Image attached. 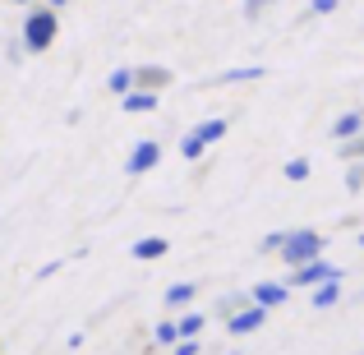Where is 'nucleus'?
<instances>
[{"label": "nucleus", "instance_id": "nucleus-22", "mask_svg": "<svg viewBox=\"0 0 364 355\" xmlns=\"http://www.w3.org/2000/svg\"><path fill=\"white\" fill-rule=\"evenodd\" d=\"M337 152H341V161H364V134H355L350 143H337Z\"/></svg>", "mask_w": 364, "mask_h": 355}, {"label": "nucleus", "instance_id": "nucleus-15", "mask_svg": "<svg viewBox=\"0 0 364 355\" xmlns=\"http://www.w3.org/2000/svg\"><path fill=\"white\" fill-rule=\"evenodd\" d=\"M152 341H157V346H180V323L176 319H161L157 328H152Z\"/></svg>", "mask_w": 364, "mask_h": 355}, {"label": "nucleus", "instance_id": "nucleus-9", "mask_svg": "<svg viewBox=\"0 0 364 355\" xmlns=\"http://www.w3.org/2000/svg\"><path fill=\"white\" fill-rule=\"evenodd\" d=\"M355 134H364V111H341V116L332 120V139L337 143H350Z\"/></svg>", "mask_w": 364, "mask_h": 355}, {"label": "nucleus", "instance_id": "nucleus-18", "mask_svg": "<svg viewBox=\"0 0 364 355\" xmlns=\"http://www.w3.org/2000/svg\"><path fill=\"white\" fill-rule=\"evenodd\" d=\"M203 152H208V143L198 139L194 129H189L185 139H180V157H185V161H203Z\"/></svg>", "mask_w": 364, "mask_h": 355}, {"label": "nucleus", "instance_id": "nucleus-20", "mask_svg": "<svg viewBox=\"0 0 364 355\" xmlns=\"http://www.w3.org/2000/svg\"><path fill=\"white\" fill-rule=\"evenodd\" d=\"M282 176L295 180V185H300V180H309V176H314V171H309V157H291V161L282 166Z\"/></svg>", "mask_w": 364, "mask_h": 355}, {"label": "nucleus", "instance_id": "nucleus-11", "mask_svg": "<svg viewBox=\"0 0 364 355\" xmlns=\"http://www.w3.org/2000/svg\"><path fill=\"white\" fill-rule=\"evenodd\" d=\"M194 295H198V282H171L161 300H166V309H189Z\"/></svg>", "mask_w": 364, "mask_h": 355}, {"label": "nucleus", "instance_id": "nucleus-27", "mask_svg": "<svg viewBox=\"0 0 364 355\" xmlns=\"http://www.w3.org/2000/svg\"><path fill=\"white\" fill-rule=\"evenodd\" d=\"M60 258H51V263H42V267H37V282H46V277H55V272H60Z\"/></svg>", "mask_w": 364, "mask_h": 355}, {"label": "nucleus", "instance_id": "nucleus-17", "mask_svg": "<svg viewBox=\"0 0 364 355\" xmlns=\"http://www.w3.org/2000/svg\"><path fill=\"white\" fill-rule=\"evenodd\" d=\"M180 341H185V337H198V332H203V323H208V314H194V309H185V314H180Z\"/></svg>", "mask_w": 364, "mask_h": 355}, {"label": "nucleus", "instance_id": "nucleus-24", "mask_svg": "<svg viewBox=\"0 0 364 355\" xmlns=\"http://www.w3.org/2000/svg\"><path fill=\"white\" fill-rule=\"evenodd\" d=\"M337 5H341V0H309V14H314V18H323V14H337Z\"/></svg>", "mask_w": 364, "mask_h": 355}, {"label": "nucleus", "instance_id": "nucleus-10", "mask_svg": "<svg viewBox=\"0 0 364 355\" xmlns=\"http://www.w3.org/2000/svg\"><path fill=\"white\" fill-rule=\"evenodd\" d=\"M171 249V240H161V235H143V240H134L129 245V254L139 258V263H152V258H161Z\"/></svg>", "mask_w": 364, "mask_h": 355}, {"label": "nucleus", "instance_id": "nucleus-19", "mask_svg": "<svg viewBox=\"0 0 364 355\" xmlns=\"http://www.w3.org/2000/svg\"><path fill=\"white\" fill-rule=\"evenodd\" d=\"M245 304H254V300H249V295H222V300H217V314H222V319H235V314H240L245 309Z\"/></svg>", "mask_w": 364, "mask_h": 355}, {"label": "nucleus", "instance_id": "nucleus-2", "mask_svg": "<svg viewBox=\"0 0 364 355\" xmlns=\"http://www.w3.org/2000/svg\"><path fill=\"white\" fill-rule=\"evenodd\" d=\"M314 258H323V235L314 231V226H295L291 235H286V249H282V263L291 267H304V263H314Z\"/></svg>", "mask_w": 364, "mask_h": 355}, {"label": "nucleus", "instance_id": "nucleus-1", "mask_svg": "<svg viewBox=\"0 0 364 355\" xmlns=\"http://www.w3.org/2000/svg\"><path fill=\"white\" fill-rule=\"evenodd\" d=\"M55 33H60V14L51 5H42V9H28L23 28H18V42L28 46V55H42V51H51Z\"/></svg>", "mask_w": 364, "mask_h": 355}, {"label": "nucleus", "instance_id": "nucleus-21", "mask_svg": "<svg viewBox=\"0 0 364 355\" xmlns=\"http://www.w3.org/2000/svg\"><path fill=\"white\" fill-rule=\"evenodd\" d=\"M286 235H291V231H267L263 240H258V254H282V249H286Z\"/></svg>", "mask_w": 364, "mask_h": 355}, {"label": "nucleus", "instance_id": "nucleus-13", "mask_svg": "<svg viewBox=\"0 0 364 355\" xmlns=\"http://www.w3.org/2000/svg\"><path fill=\"white\" fill-rule=\"evenodd\" d=\"M226 129H231V120H226V116H208V120H198V124H194V134L208 143V148H213V143H222V139H226Z\"/></svg>", "mask_w": 364, "mask_h": 355}, {"label": "nucleus", "instance_id": "nucleus-23", "mask_svg": "<svg viewBox=\"0 0 364 355\" xmlns=\"http://www.w3.org/2000/svg\"><path fill=\"white\" fill-rule=\"evenodd\" d=\"M346 189H350V194L364 189V161H346Z\"/></svg>", "mask_w": 364, "mask_h": 355}, {"label": "nucleus", "instance_id": "nucleus-14", "mask_svg": "<svg viewBox=\"0 0 364 355\" xmlns=\"http://www.w3.org/2000/svg\"><path fill=\"white\" fill-rule=\"evenodd\" d=\"M332 304H341V282L332 277V282L314 286V309H332Z\"/></svg>", "mask_w": 364, "mask_h": 355}, {"label": "nucleus", "instance_id": "nucleus-4", "mask_svg": "<svg viewBox=\"0 0 364 355\" xmlns=\"http://www.w3.org/2000/svg\"><path fill=\"white\" fill-rule=\"evenodd\" d=\"M161 161V143L157 139H139L129 148V157H124V176H143V171H152Z\"/></svg>", "mask_w": 364, "mask_h": 355}, {"label": "nucleus", "instance_id": "nucleus-25", "mask_svg": "<svg viewBox=\"0 0 364 355\" xmlns=\"http://www.w3.org/2000/svg\"><path fill=\"white\" fill-rule=\"evenodd\" d=\"M277 0H245V18H258V14H267Z\"/></svg>", "mask_w": 364, "mask_h": 355}, {"label": "nucleus", "instance_id": "nucleus-8", "mask_svg": "<svg viewBox=\"0 0 364 355\" xmlns=\"http://www.w3.org/2000/svg\"><path fill=\"white\" fill-rule=\"evenodd\" d=\"M134 74H139V88H148V92H161V88H171V79L176 74L166 70V65H134Z\"/></svg>", "mask_w": 364, "mask_h": 355}, {"label": "nucleus", "instance_id": "nucleus-7", "mask_svg": "<svg viewBox=\"0 0 364 355\" xmlns=\"http://www.w3.org/2000/svg\"><path fill=\"white\" fill-rule=\"evenodd\" d=\"M286 295H291V286H286V282H258L254 291H249V300L263 304V309H282Z\"/></svg>", "mask_w": 364, "mask_h": 355}, {"label": "nucleus", "instance_id": "nucleus-29", "mask_svg": "<svg viewBox=\"0 0 364 355\" xmlns=\"http://www.w3.org/2000/svg\"><path fill=\"white\" fill-rule=\"evenodd\" d=\"M46 5H51V9H60V5H65V0H46Z\"/></svg>", "mask_w": 364, "mask_h": 355}, {"label": "nucleus", "instance_id": "nucleus-28", "mask_svg": "<svg viewBox=\"0 0 364 355\" xmlns=\"http://www.w3.org/2000/svg\"><path fill=\"white\" fill-rule=\"evenodd\" d=\"M9 5H37V0H9Z\"/></svg>", "mask_w": 364, "mask_h": 355}, {"label": "nucleus", "instance_id": "nucleus-16", "mask_svg": "<svg viewBox=\"0 0 364 355\" xmlns=\"http://www.w3.org/2000/svg\"><path fill=\"white\" fill-rule=\"evenodd\" d=\"M263 74H267L263 65H240V70H226L217 83H254V79H263Z\"/></svg>", "mask_w": 364, "mask_h": 355}, {"label": "nucleus", "instance_id": "nucleus-5", "mask_svg": "<svg viewBox=\"0 0 364 355\" xmlns=\"http://www.w3.org/2000/svg\"><path fill=\"white\" fill-rule=\"evenodd\" d=\"M267 314L272 309H263V304H245L235 319H226V332H231V337H249V332H258L267 323Z\"/></svg>", "mask_w": 364, "mask_h": 355}, {"label": "nucleus", "instance_id": "nucleus-30", "mask_svg": "<svg viewBox=\"0 0 364 355\" xmlns=\"http://www.w3.org/2000/svg\"><path fill=\"white\" fill-rule=\"evenodd\" d=\"M231 355H240V351H231Z\"/></svg>", "mask_w": 364, "mask_h": 355}, {"label": "nucleus", "instance_id": "nucleus-26", "mask_svg": "<svg viewBox=\"0 0 364 355\" xmlns=\"http://www.w3.org/2000/svg\"><path fill=\"white\" fill-rule=\"evenodd\" d=\"M171 355H198V337H185L180 346H171Z\"/></svg>", "mask_w": 364, "mask_h": 355}, {"label": "nucleus", "instance_id": "nucleus-3", "mask_svg": "<svg viewBox=\"0 0 364 355\" xmlns=\"http://www.w3.org/2000/svg\"><path fill=\"white\" fill-rule=\"evenodd\" d=\"M332 277H346V267H337V263H328V258H314V263H304V267H295L291 272V282L286 286H304V291H314V286H323V282H332Z\"/></svg>", "mask_w": 364, "mask_h": 355}, {"label": "nucleus", "instance_id": "nucleus-6", "mask_svg": "<svg viewBox=\"0 0 364 355\" xmlns=\"http://www.w3.org/2000/svg\"><path fill=\"white\" fill-rule=\"evenodd\" d=\"M157 107H161V92H148V88H134L129 97H120L124 116H152Z\"/></svg>", "mask_w": 364, "mask_h": 355}, {"label": "nucleus", "instance_id": "nucleus-12", "mask_svg": "<svg viewBox=\"0 0 364 355\" xmlns=\"http://www.w3.org/2000/svg\"><path fill=\"white\" fill-rule=\"evenodd\" d=\"M107 88L116 92V97H129L134 88H139V74H134V65H120V70L107 74Z\"/></svg>", "mask_w": 364, "mask_h": 355}]
</instances>
